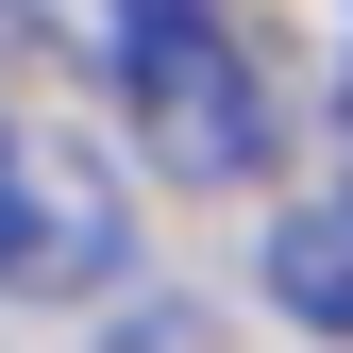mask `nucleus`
<instances>
[{
    "mask_svg": "<svg viewBox=\"0 0 353 353\" xmlns=\"http://www.w3.org/2000/svg\"><path fill=\"white\" fill-rule=\"evenodd\" d=\"M135 185L68 135V118H0V303H84L118 286Z\"/></svg>",
    "mask_w": 353,
    "mask_h": 353,
    "instance_id": "nucleus-2",
    "label": "nucleus"
},
{
    "mask_svg": "<svg viewBox=\"0 0 353 353\" xmlns=\"http://www.w3.org/2000/svg\"><path fill=\"white\" fill-rule=\"evenodd\" d=\"M336 152H353V68H336Z\"/></svg>",
    "mask_w": 353,
    "mask_h": 353,
    "instance_id": "nucleus-4",
    "label": "nucleus"
},
{
    "mask_svg": "<svg viewBox=\"0 0 353 353\" xmlns=\"http://www.w3.org/2000/svg\"><path fill=\"white\" fill-rule=\"evenodd\" d=\"M270 303L303 336H353V202H303L286 236H270Z\"/></svg>",
    "mask_w": 353,
    "mask_h": 353,
    "instance_id": "nucleus-3",
    "label": "nucleus"
},
{
    "mask_svg": "<svg viewBox=\"0 0 353 353\" xmlns=\"http://www.w3.org/2000/svg\"><path fill=\"white\" fill-rule=\"evenodd\" d=\"M101 68H118L168 185H252L270 168V84H252L236 0H101Z\"/></svg>",
    "mask_w": 353,
    "mask_h": 353,
    "instance_id": "nucleus-1",
    "label": "nucleus"
}]
</instances>
